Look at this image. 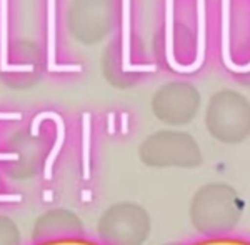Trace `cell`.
<instances>
[{"instance_id": "1", "label": "cell", "mask_w": 250, "mask_h": 245, "mask_svg": "<svg viewBox=\"0 0 250 245\" xmlns=\"http://www.w3.org/2000/svg\"><path fill=\"white\" fill-rule=\"evenodd\" d=\"M244 200L229 184H205L193 194L188 215L193 228L204 237H224L239 224Z\"/></svg>"}, {"instance_id": "2", "label": "cell", "mask_w": 250, "mask_h": 245, "mask_svg": "<svg viewBox=\"0 0 250 245\" xmlns=\"http://www.w3.org/2000/svg\"><path fill=\"white\" fill-rule=\"evenodd\" d=\"M208 134L222 143H240L250 137V100L233 88H220L205 112Z\"/></svg>"}, {"instance_id": "3", "label": "cell", "mask_w": 250, "mask_h": 245, "mask_svg": "<svg viewBox=\"0 0 250 245\" xmlns=\"http://www.w3.org/2000/svg\"><path fill=\"white\" fill-rule=\"evenodd\" d=\"M139 157L152 168H197L204 157L197 140L187 132L160 130L142 142Z\"/></svg>"}, {"instance_id": "4", "label": "cell", "mask_w": 250, "mask_h": 245, "mask_svg": "<svg viewBox=\"0 0 250 245\" xmlns=\"http://www.w3.org/2000/svg\"><path fill=\"white\" fill-rule=\"evenodd\" d=\"M150 215L134 202H117L104 210L97 224L102 245H144L150 237Z\"/></svg>"}, {"instance_id": "5", "label": "cell", "mask_w": 250, "mask_h": 245, "mask_svg": "<svg viewBox=\"0 0 250 245\" xmlns=\"http://www.w3.org/2000/svg\"><path fill=\"white\" fill-rule=\"evenodd\" d=\"M154 114L170 125H185L195 117L200 107V94L188 82H172L160 87L155 94Z\"/></svg>"}, {"instance_id": "6", "label": "cell", "mask_w": 250, "mask_h": 245, "mask_svg": "<svg viewBox=\"0 0 250 245\" xmlns=\"http://www.w3.org/2000/svg\"><path fill=\"white\" fill-rule=\"evenodd\" d=\"M74 237H83V224L77 214L68 208H52L43 212L35 220L32 242L42 244L52 240L74 239Z\"/></svg>"}, {"instance_id": "7", "label": "cell", "mask_w": 250, "mask_h": 245, "mask_svg": "<svg viewBox=\"0 0 250 245\" xmlns=\"http://www.w3.org/2000/svg\"><path fill=\"white\" fill-rule=\"evenodd\" d=\"M57 0H47V70L48 72H80L82 65L77 63H57L55 62V35H57Z\"/></svg>"}, {"instance_id": "8", "label": "cell", "mask_w": 250, "mask_h": 245, "mask_svg": "<svg viewBox=\"0 0 250 245\" xmlns=\"http://www.w3.org/2000/svg\"><path fill=\"white\" fill-rule=\"evenodd\" d=\"M0 70L32 72V63H9V0H0Z\"/></svg>"}, {"instance_id": "9", "label": "cell", "mask_w": 250, "mask_h": 245, "mask_svg": "<svg viewBox=\"0 0 250 245\" xmlns=\"http://www.w3.org/2000/svg\"><path fill=\"white\" fill-rule=\"evenodd\" d=\"M130 65V0H122V72Z\"/></svg>"}, {"instance_id": "10", "label": "cell", "mask_w": 250, "mask_h": 245, "mask_svg": "<svg viewBox=\"0 0 250 245\" xmlns=\"http://www.w3.org/2000/svg\"><path fill=\"white\" fill-rule=\"evenodd\" d=\"M0 245H22L17 224L7 215H0Z\"/></svg>"}, {"instance_id": "11", "label": "cell", "mask_w": 250, "mask_h": 245, "mask_svg": "<svg viewBox=\"0 0 250 245\" xmlns=\"http://www.w3.org/2000/svg\"><path fill=\"white\" fill-rule=\"evenodd\" d=\"M188 245H250L249 239H240V237H205L202 240H195V242Z\"/></svg>"}, {"instance_id": "12", "label": "cell", "mask_w": 250, "mask_h": 245, "mask_svg": "<svg viewBox=\"0 0 250 245\" xmlns=\"http://www.w3.org/2000/svg\"><path fill=\"white\" fill-rule=\"evenodd\" d=\"M32 245H102V244H100V242H95V240H92V239H85V237H74V239L52 240V242L32 244Z\"/></svg>"}]
</instances>
